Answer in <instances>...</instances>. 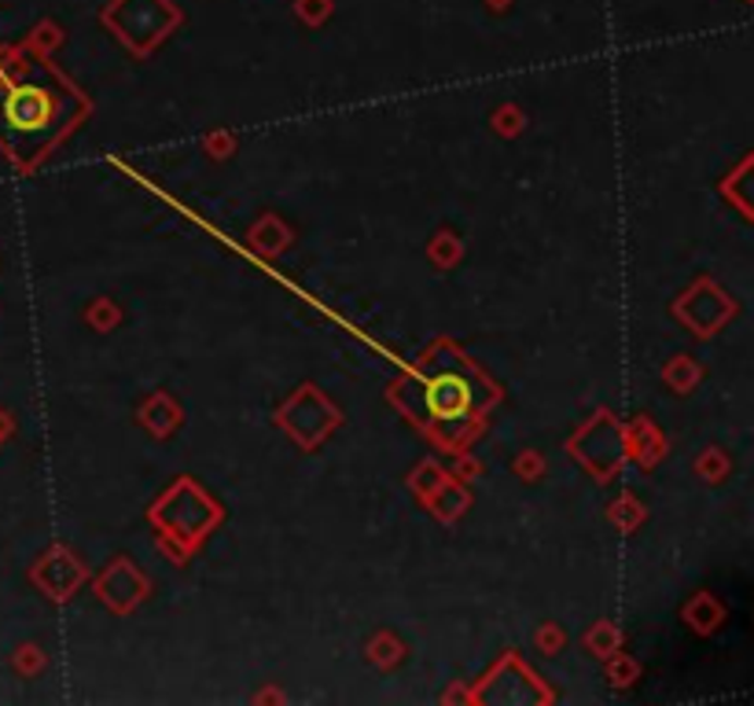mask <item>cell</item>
Returning a JSON list of instances; mask_svg holds the SVG:
<instances>
[{
	"label": "cell",
	"instance_id": "6da1fadb",
	"mask_svg": "<svg viewBox=\"0 0 754 706\" xmlns=\"http://www.w3.org/2000/svg\"><path fill=\"white\" fill-rule=\"evenodd\" d=\"M493 402V386L468 357L439 346L423 354L420 368L398 386V405L445 450H456Z\"/></svg>",
	"mask_w": 754,
	"mask_h": 706
},
{
	"label": "cell",
	"instance_id": "7a4b0ae2",
	"mask_svg": "<svg viewBox=\"0 0 754 706\" xmlns=\"http://www.w3.org/2000/svg\"><path fill=\"white\" fill-rule=\"evenodd\" d=\"M82 118V96L56 74L34 71L0 82V147L19 163H37Z\"/></svg>",
	"mask_w": 754,
	"mask_h": 706
}]
</instances>
